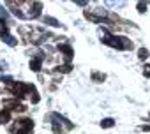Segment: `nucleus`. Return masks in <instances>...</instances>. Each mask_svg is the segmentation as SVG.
<instances>
[{
  "instance_id": "nucleus-8",
  "label": "nucleus",
  "mask_w": 150,
  "mask_h": 134,
  "mask_svg": "<svg viewBox=\"0 0 150 134\" xmlns=\"http://www.w3.org/2000/svg\"><path fill=\"white\" fill-rule=\"evenodd\" d=\"M138 56H139L141 60H145V58L148 56V49H145V48H141V49H139V53H138Z\"/></svg>"
},
{
  "instance_id": "nucleus-6",
  "label": "nucleus",
  "mask_w": 150,
  "mask_h": 134,
  "mask_svg": "<svg viewBox=\"0 0 150 134\" xmlns=\"http://www.w3.org/2000/svg\"><path fill=\"white\" fill-rule=\"evenodd\" d=\"M9 122V111H0V123Z\"/></svg>"
},
{
  "instance_id": "nucleus-11",
  "label": "nucleus",
  "mask_w": 150,
  "mask_h": 134,
  "mask_svg": "<svg viewBox=\"0 0 150 134\" xmlns=\"http://www.w3.org/2000/svg\"><path fill=\"white\" fill-rule=\"evenodd\" d=\"M138 9H139V13H145V9H146V6H145L143 2H139V4H138Z\"/></svg>"
},
{
  "instance_id": "nucleus-12",
  "label": "nucleus",
  "mask_w": 150,
  "mask_h": 134,
  "mask_svg": "<svg viewBox=\"0 0 150 134\" xmlns=\"http://www.w3.org/2000/svg\"><path fill=\"white\" fill-rule=\"evenodd\" d=\"M0 16H4V18H7V13H6V9H2V6H0Z\"/></svg>"
},
{
  "instance_id": "nucleus-10",
  "label": "nucleus",
  "mask_w": 150,
  "mask_h": 134,
  "mask_svg": "<svg viewBox=\"0 0 150 134\" xmlns=\"http://www.w3.org/2000/svg\"><path fill=\"white\" fill-rule=\"evenodd\" d=\"M143 74H145L146 78H150V63H146V65H145V69H143Z\"/></svg>"
},
{
  "instance_id": "nucleus-7",
  "label": "nucleus",
  "mask_w": 150,
  "mask_h": 134,
  "mask_svg": "<svg viewBox=\"0 0 150 134\" xmlns=\"http://www.w3.org/2000/svg\"><path fill=\"white\" fill-rule=\"evenodd\" d=\"M101 125H103L104 129H108V127H111V125H113V118H104V120L101 122Z\"/></svg>"
},
{
  "instance_id": "nucleus-5",
  "label": "nucleus",
  "mask_w": 150,
  "mask_h": 134,
  "mask_svg": "<svg viewBox=\"0 0 150 134\" xmlns=\"http://www.w3.org/2000/svg\"><path fill=\"white\" fill-rule=\"evenodd\" d=\"M44 23H48L51 27H60V21L55 20V18H50V16H44Z\"/></svg>"
},
{
  "instance_id": "nucleus-1",
  "label": "nucleus",
  "mask_w": 150,
  "mask_h": 134,
  "mask_svg": "<svg viewBox=\"0 0 150 134\" xmlns=\"http://www.w3.org/2000/svg\"><path fill=\"white\" fill-rule=\"evenodd\" d=\"M85 16L92 21H103V18H106V11L104 9H96V11H87Z\"/></svg>"
},
{
  "instance_id": "nucleus-9",
  "label": "nucleus",
  "mask_w": 150,
  "mask_h": 134,
  "mask_svg": "<svg viewBox=\"0 0 150 134\" xmlns=\"http://www.w3.org/2000/svg\"><path fill=\"white\" fill-rule=\"evenodd\" d=\"M92 80H96V81H103V80H104V74H99V73H92Z\"/></svg>"
},
{
  "instance_id": "nucleus-2",
  "label": "nucleus",
  "mask_w": 150,
  "mask_h": 134,
  "mask_svg": "<svg viewBox=\"0 0 150 134\" xmlns=\"http://www.w3.org/2000/svg\"><path fill=\"white\" fill-rule=\"evenodd\" d=\"M41 63H42V58H41V56L32 58V60H30V69L35 71V73H39V71H41Z\"/></svg>"
},
{
  "instance_id": "nucleus-3",
  "label": "nucleus",
  "mask_w": 150,
  "mask_h": 134,
  "mask_svg": "<svg viewBox=\"0 0 150 134\" xmlns=\"http://www.w3.org/2000/svg\"><path fill=\"white\" fill-rule=\"evenodd\" d=\"M58 49H60L67 58H71V56H72V48H71L69 44H60V46H58Z\"/></svg>"
},
{
  "instance_id": "nucleus-4",
  "label": "nucleus",
  "mask_w": 150,
  "mask_h": 134,
  "mask_svg": "<svg viewBox=\"0 0 150 134\" xmlns=\"http://www.w3.org/2000/svg\"><path fill=\"white\" fill-rule=\"evenodd\" d=\"M2 41H6L9 46H16V44H18V41H16L13 35H9L7 32H6V34H2Z\"/></svg>"
}]
</instances>
